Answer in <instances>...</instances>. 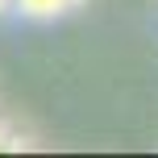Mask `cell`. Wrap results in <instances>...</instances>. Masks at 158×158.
<instances>
[{
	"instance_id": "cell-1",
	"label": "cell",
	"mask_w": 158,
	"mask_h": 158,
	"mask_svg": "<svg viewBox=\"0 0 158 158\" xmlns=\"http://www.w3.org/2000/svg\"><path fill=\"white\" fill-rule=\"evenodd\" d=\"M87 0H17V17L29 25H54L63 17L79 13Z\"/></svg>"
},
{
	"instance_id": "cell-2",
	"label": "cell",
	"mask_w": 158,
	"mask_h": 158,
	"mask_svg": "<svg viewBox=\"0 0 158 158\" xmlns=\"http://www.w3.org/2000/svg\"><path fill=\"white\" fill-rule=\"evenodd\" d=\"M4 17H17V0H0V21Z\"/></svg>"
}]
</instances>
